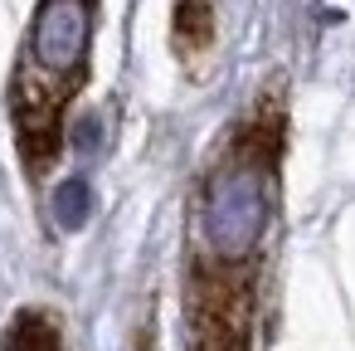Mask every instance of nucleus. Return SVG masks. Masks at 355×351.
Masks as SVG:
<instances>
[{"instance_id":"nucleus-5","label":"nucleus","mask_w":355,"mask_h":351,"mask_svg":"<svg viewBox=\"0 0 355 351\" xmlns=\"http://www.w3.org/2000/svg\"><path fill=\"white\" fill-rule=\"evenodd\" d=\"M127 351H161V336H156V307H151V302H146V312L132 322Z\"/></svg>"},{"instance_id":"nucleus-1","label":"nucleus","mask_w":355,"mask_h":351,"mask_svg":"<svg viewBox=\"0 0 355 351\" xmlns=\"http://www.w3.org/2000/svg\"><path fill=\"white\" fill-rule=\"evenodd\" d=\"M292 142L287 74H263L200 156L180 220V351H258L268 336Z\"/></svg>"},{"instance_id":"nucleus-4","label":"nucleus","mask_w":355,"mask_h":351,"mask_svg":"<svg viewBox=\"0 0 355 351\" xmlns=\"http://www.w3.org/2000/svg\"><path fill=\"white\" fill-rule=\"evenodd\" d=\"M0 351H69L64 322L54 307H20L6 332H0Z\"/></svg>"},{"instance_id":"nucleus-3","label":"nucleus","mask_w":355,"mask_h":351,"mask_svg":"<svg viewBox=\"0 0 355 351\" xmlns=\"http://www.w3.org/2000/svg\"><path fill=\"white\" fill-rule=\"evenodd\" d=\"M219 40V0H171V54L185 79L209 74Z\"/></svg>"},{"instance_id":"nucleus-2","label":"nucleus","mask_w":355,"mask_h":351,"mask_svg":"<svg viewBox=\"0 0 355 351\" xmlns=\"http://www.w3.org/2000/svg\"><path fill=\"white\" fill-rule=\"evenodd\" d=\"M103 0H35V15L15 49L6 113L25 181L40 190L69 147V117L93 79Z\"/></svg>"}]
</instances>
